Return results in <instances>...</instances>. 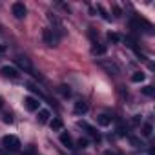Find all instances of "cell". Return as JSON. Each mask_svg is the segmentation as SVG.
<instances>
[{
  "instance_id": "obj_1",
  "label": "cell",
  "mask_w": 155,
  "mask_h": 155,
  "mask_svg": "<svg viewBox=\"0 0 155 155\" xmlns=\"http://www.w3.org/2000/svg\"><path fill=\"white\" fill-rule=\"evenodd\" d=\"M2 144H4V148L8 150V151H18L20 150V140H18V137H15V135H6L4 139H2Z\"/></svg>"
},
{
  "instance_id": "obj_2",
  "label": "cell",
  "mask_w": 155,
  "mask_h": 155,
  "mask_svg": "<svg viewBox=\"0 0 155 155\" xmlns=\"http://www.w3.org/2000/svg\"><path fill=\"white\" fill-rule=\"evenodd\" d=\"M42 38H44V42H46L49 48H53V46L58 44V35H57L53 29H49V28H46V29L42 31Z\"/></svg>"
},
{
  "instance_id": "obj_3",
  "label": "cell",
  "mask_w": 155,
  "mask_h": 155,
  "mask_svg": "<svg viewBox=\"0 0 155 155\" xmlns=\"http://www.w3.org/2000/svg\"><path fill=\"white\" fill-rule=\"evenodd\" d=\"M15 64L20 68V69H24L26 73H33L35 75V69H33V64H31V60L28 58V57H22V55H18L17 58H15Z\"/></svg>"
},
{
  "instance_id": "obj_4",
  "label": "cell",
  "mask_w": 155,
  "mask_h": 155,
  "mask_svg": "<svg viewBox=\"0 0 155 155\" xmlns=\"http://www.w3.org/2000/svg\"><path fill=\"white\" fill-rule=\"evenodd\" d=\"M0 73H2L4 79H11V81H17L18 77H20L18 69H15V68H11V66H4L2 69H0Z\"/></svg>"
},
{
  "instance_id": "obj_5",
  "label": "cell",
  "mask_w": 155,
  "mask_h": 155,
  "mask_svg": "<svg viewBox=\"0 0 155 155\" xmlns=\"http://www.w3.org/2000/svg\"><path fill=\"white\" fill-rule=\"evenodd\" d=\"M11 9H13V15H15V18H18V20H22V18L26 17V13H28L26 6H24L22 2H15V4L11 6Z\"/></svg>"
},
{
  "instance_id": "obj_6",
  "label": "cell",
  "mask_w": 155,
  "mask_h": 155,
  "mask_svg": "<svg viewBox=\"0 0 155 155\" xmlns=\"http://www.w3.org/2000/svg\"><path fill=\"white\" fill-rule=\"evenodd\" d=\"M38 106H40L38 99H35V97H24V108L28 111H37Z\"/></svg>"
},
{
  "instance_id": "obj_7",
  "label": "cell",
  "mask_w": 155,
  "mask_h": 155,
  "mask_svg": "<svg viewBox=\"0 0 155 155\" xmlns=\"http://www.w3.org/2000/svg\"><path fill=\"white\" fill-rule=\"evenodd\" d=\"M88 110H90V106H88V102H86V101H79V102H75V108H73V111H75L77 115H84V113H88Z\"/></svg>"
},
{
  "instance_id": "obj_8",
  "label": "cell",
  "mask_w": 155,
  "mask_h": 155,
  "mask_svg": "<svg viewBox=\"0 0 155 155\" xmlns=\"http://www.w3.org/2000/svg\"><path fill=\"white\" fill-rule=\"evenodd\" d=\"M79 126H81V128H84V130H86V131H88L95 140H97V142L101 140V135L97 133V130H95V128H91V126H90V124H86V122H79Z\"/></svg>"
},
{
  "instance_id": "obj_9",
  "label": "cell",
  "mask_w": 155,
  "mask_h": 155,
  "mask_svg": "<svg viewBox=\"0 0 155 155\" xmlns=\"http://www.w3.org/2000/svg\"><path fill=\"white\" fill-rule=\"evenodd\" d=\"M60 142L66 146V148H73V139H71V135L69 133H60Z\"/></svg>"
},
{
  "instance_id": "obj_10",
  "label": "cell",
  "mask_w": 155,
  "mask_h": 155,
  "mask_svg": "<svg viewBox=\"0 0 155 155\" xmlns=\"http://www.w3.org/2000/svg\"><path fill=\"white\" fill-rule=\"evenodd\" d=\"M140 133H142L144 137H151V133H153V126H151V122H144L142 128H140Z\"/></svg>"
},
{
  "instance_id": "obj_11",
  "label": "cell",
  "mask_w": 155,
  "mask_h": 155,
  "mask_svg": "<svg viewBox=\"0 0 155 155\" xmlns=\"http://www.w3.org/2000/svg\"><path fill=\"white\" fill-rule=\"evenodd\" d=\"M97 122H99L101 126H108V124H111V117L106 115V113H101V115L97 117Z\"/></svg>"
},
{
  "instance_id": "obj_12",
  "label": "cell",
  "mask_w": 155,
  "mask_h": 155,
  "mask_svg": "<svg viewBox=\"0 0 155 155\" xmlns=\"http://www.w3.org/2000/svg\"><path fill=\"white\" fill-rule=\"evenodd\" d=\"M48 119H49V111H48V110H40V111H38V122H40V124H46Z\"/></svg>"
},
{
  "instance_id": "obj_13",
  "label": "cell",
  "mask_w": 155,
  "mask_h": 155,
  "mask_svg": "<svg viewBox=\"0 0 155 155\" xmlns=\"http://www.w3.org/2000/svg\"><path fill=\"white\" fill-rule=\"evenodd\" d=\"M144 79H146V75H144L142 71H135V73L131 75V81H133V82H144Z\"/></svg>"
},
{
  "instance_id": "obj_14",
  "label": "cell",
  "mask_w": 155,
  "mask_h": 155,
  "mask_svg": "<svg viewBox=\"0 0 155 155\" xmlns=\"http://www.w3.org/2000/svg\"><path fill=\"white\" fill-rule=\"evenodd\" d=\"M108 40L117 44V42H120V35H119V33H111V31H110V33H108Z\"/></svg>"
},
{
  "instance_id": "obj_15",
  "label": "cell",
  "mask_w": 155,
  "mask_h": 155,
  "mask_svg": "<svg viewBox=\"0 0 155 155\" xmlns=\"http://www.w3.org/2000/svg\"><path fill=\"white\" fill-rule=\"evenodd\" d=\"M88 144H90V140H88L86 137H81L79 140H77V146H79V148H82V150H84V148H88Z\"/></svg>"
},
{
  "instance_id": "obj_16",
  "label": "cell",
  "mask_w": 155,
  "mask_h": 155,
  "mask_svg": "<svg viewBox=\"0 0 155 155\" xmlns=\"http://www.w3.org/2000/svg\"><path fill=\"white\" fill-rule=\"evenodd\" d=\"M51 130H62V120L60 119H53L51 120Z\"/></svg>"
},
{
  "instance_id": "obj_17",
  "label": "cell",
  "mask_w": 155,
  "mask_h": 155,
  "mask_svg": "<svg viewBox=\"0 0 155 155\" xmlns=\"http://www.w3.org/2000/svg\"><path fill=\"white\" fill-rule=\"evenodd\" d=\"M93 53L95 55H104L106 53V46H93Z\"/></svg>"
},
{
  "instance_id": "obj_18",
  "label": "cell",
  "mask_w": 155,
  "mask_h": 155,
  "mask_svg": "<svg viewBox=\"0 0 155 155\" xmlns=\"http://www.w3.org/2000/svg\"><path fill=\"white\" fill-rule=\"evenodd\" d=\"M58 91H60L64 97H69V95H71V90H69L68 86H64V84H62V86H58Z\"/></svg>"
},
{
  "instance_id": "obj_19",
  "label": "cell",
  "mask_w": 155,
  "mask_h": 155,
  "mask_svg": "<svg viewBox=\"0 0 155 155\" xmlns=\"http://www.w3.org/2000/svg\"><path fill=\"white\" fill-rule=\"evenodd\" d=\"M130 142H131L135 148H140V146H142V142H140V139H139V137H130Z\"/></svg>"
},
{
  "instance_id": "obj_20",
  "label": "cell",
  "mask_w": 155,
  "mask_h": 155,
  "mask_svg": "<svg viewBox=\"0 0 155 155\" xmlns=\"http://www.w3.org/2000/svg\"><path fill=\"white\" fill-rule=\"evenodd\" d=\"M97 9L101 11V15H102V18H106V20H110V15H108V13L104 11V8H102V6H97Z\"/></svg>"
},
{
  "instance_id": "obj_21",
  "label": "cell",
  "mask_w": 155,
  "mask_h": 155,
  "mask_svg": "<svg viewBox=\"0 0 155 155\" xmlns=\"http://www.w3.org/2000/svg\"><path fill=\"white\" fill-rule=\"evenodd\" d=\"M142 91H144V95H150V97L153 95V88H151V86H146V88H144Z\"/></svg>"
},
{
  "instance_id": "obj_22",
  "label": "cell",
  "mask_w": 155,
  "mask_h": 155,
  "mask_svg": "<svg viewBox=\"0 0 155 155\" xmlns=\"http://www.w3.org/2000/svg\"><path fill=\"white\" fill-rule=\"evenodd\" d=\"M113 13H115V17H120V15H122V13H120V9H119V8H117V6H115V8H113Z\"/></svg>"
},
{
  "instance_id": "obj_23",
  "label": "cell",
  "mask_w": 155,
  "mask_h": 155,
  "mask_svg": "<svg viewBox=\"0 0 155 155\" xmlns=\"http://www.w3.org/2000/svg\"><path fill=\"white\" fill-rule=\"evenodd\" d=\"M4 120H6L8 124H11V122H13V117H11V115H6V117H4Z\"/></svg>"
},
{
  "instance_id": "obj_24",
  "label": "cell",
  "mask_w": 155,
  "mask_h": 155,
  "mask_svg": "<svg viewBox=\"0 0 155 155\" xmlns=\"http://www.w3.org/2000/svg\"><path fill=\"white\" fill-rule=\"evenodd\" d=\"M2 106H4V99H2V97H0V108H2Z\"/></svg>"
}]
</instances>
